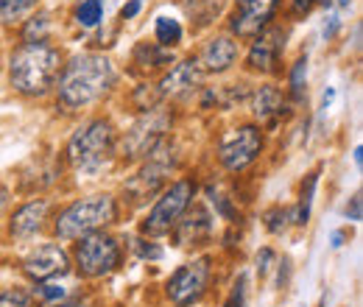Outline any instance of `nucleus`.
Masks as SVG:
<instances>
[{
	"label": "nucleus",
	"mask_w": 363,
	"mask_h": 307,
	"mask_svg": "<svg viewBox=\"0 0 363 307\" xmlns=\"http://www.w3.org/2000/svg\"><path fill=\"white\" fill-rule=\"evenodd\" d=\"M171 50L162 48V45H151V43H140L135 48V65H140L143 70H157L162 65H171Z\"/></svg>",
	"instance_id": "obj_19"
},
{
	"label": "nucleus",
	"mask_w": 363,
	"mask_h": 307,
	"mask_svg": "<svg viewBox=\"0 0 363 307\" xmlns=\"http://www.w3.org/2000/svg\"><path fill=\"white\" fill-rule=\"evenodd\" d=\"M252 109H255V118L260 121V123H277V118L282 115V109H285V98H282V92L274 87V84H266V87H260L255 92V101H252Z\"/></svg>",
	"instance_id": "obj_18"
},
{
	"label": "nucleus",
	"mask_w": 363,
	"mask_h": 307,
	"mask_svg": "<svg viewBox=\"0 0 363 307\" xmlns=\"http://www.w3.org/2000/svg\"><path fill=\"white\" fill-rule=\"evenodd\" d=\"M48 216V201H28L23 204L11 218V235L14 238H31L43 229V221Z\"/></svg>",
	"instance_id": "obj_17"
},
{
	"label": "nucleus",
	"mask_w": 363,
	"mask_h": 307,
	"mask_svg": "<svg viewBox=\"0 0 363 307\" xmlns=\"http://www.w3.org/2000/svg\"><path fill=\"white\" fill-rule=\"evenodd\" d=\"M238 59V40L232 34H221L207 40L204 48L199 50L196 62L201 67V73H227Z\"/></svg>",
	"instance_id": "obj_13"
},
{
	"label": "nucleus",
	"mask_w": 363,
	"mask_h": 307,
	"mask_svg": "<svg viewBox=\"0 0 363 307\" xmlns=\"http://www.w3.org/2000/svg\"><path fill=\"white\" fill-rule=\"evenodd\" d=\"M154 34H157V45H162V48H174V45L182 43V26L179 20H174V17H157V23H154Z\"/></svg>",
	"instance_id": "obj_20"
},
{
	"label": "nucleus",
	"mask_w": 363,
	"mask_h": 307,
	"mask_svg": "<svg viewBox=\"0 0 363 307\" xmlns=\"http://www.w3.org/2000/svg\"><path fill=\"white\" fill-rule=\"evenodd\" d=\"M6 204H9V187H6V184H0V216H3Z\"/></svg>",
	"instance_id": "obj_35"
},
{
	"label": "nucleus",
	"mask_w": 363,
	"mask_h": 307,
	"mask_svg": "<svg viewBox=\"0 0 363 307\" xmlns=\"http://www.w3.org/2000/svg\"><path fill=\"white\" fill-rule=\"evenodd\" d=\"M199 79H201V67H199V62L190 56V59H184L179 65H174L171 67V73L160 82V95L162 98H168V95H182V92H187V89H193L199 84Z\"/></svg>",
	"instance_id": "obj_15"
},
{
	"label": "nucleus",
	"mask_w": 363,
	"mask_h": 307,
	"mask_svg": "<svg viewBox=\"0 0 363 307\" xmlns=\"http://www.w3.org/2000/svg\"><path fill=\"white\" fill-rule=\"evenodd\" d=\"M260 154H263V132L255 123L232 129L218 145V160H221V165L227 168L229 174L246 171Z\"/></svg>",
	"instance_id": "obj_7"
},
{
	"label": "nucleus",
	"mask_w": 363,
	"mask_h": 307,
	"mask_svg": "<svg viewBox=\"0 0 363 307\" xmlns=\"http://www.w3.org/2000/svg\"><path fill=\"white\" fill-rule=\"evenodd\" d=\"M37 294H40V299H45V302H56V299H65V296H67V291H65L62 285L50 282V279L37 288Z\"/></svg>",
	"instance_id": "obj_28"
},
{
	"label": "nucleus",
	"mask_w": 363,
	"mask_h": 307,
	"mask_svg": "<svg viewBox=\"0 0 363 307\" xmlns=\"http://www.w3.org/2000/svg\"><path fill=\"white\" fill-rule=\"evenodd\" d=\"M115 218H118V204L112 196L104 193V196H87V199L67 204L59 213L53 229L62 240H73V238H84L90 232H98L101 226L112 223Z\"/></svg>",
	"instance_id": "obj_4"
},
{
	"label": "nucleus",
	"mask_w": 363,
	"mask_h": 307,
	"mask_svg": "<svg viewBox=\"0 0 363 307\" xmlns=\"http://www.w3.org/2000/svg\"><path fill=\"white\" fill-rule=\"evenodd\" d=\"M73 17H76V23H79L82 28H95V26L104 20V3H101V0H82V3L76 6Z\"/></svg>",
	"instance_id": "obj_21"
},
{
	"label": "nucleus",
	"mask_w": 363,
	"mask_h": 307,
	"mask_svg": "<svg viewBox=\"0 0 363 307\" xmlns=\"http://www.w3.org/2000/svg\"><path fill=\"white\" fill-rule=\"evenodd\" d=\"M193 196H196V182H193V179H179V182H174V184L157 199V204L151 207L148 218L143 221V232L151 235V238H154V235H168V232L177 226V221H182V216L190 210Z\"/></svg>",
	"instance_id": "obj_5"
},
{
	"label": "nucleus",
	"mask_w": 363,
	"mask_h": 307,
	"mask_svg": "<svg viewBox=\"0 0 363 307\" xmlns=\"http://www.w3.org/2000/svg\"><path fill=\"white\" fill-rule=\"evenodd\" d=\"M272 263H274V252L272 249H263V252L257 255V271H260V277H266V274H269Z\"/></svg>",
	"instance_id": "obj_32"
},
{
	"label": "nucleus",
	"mask_w": 363,
	"mask_h": 307,
	"mask_svg": "<svg viewBox=\"0 0 363 307\" xmlns=\"http://www.w3.org/2000/svg\"><path fill=\"white\" fill-rule=\"evenodd\" d=\"M168 160H160V157H151V162L140 171V174L126 184V193L140 201V199H148V196H154L157 190H160V184L165 182V174H168Z\"/></svg>",
	"instance_id": "obj_14"
},
{
	"label": "nucleus",
	"mask_w": 363,
	"mask_h": 307,
	"mask_svg": "<svg viewBox=\"0 0 363 307\" xmlns=\"http://www.w3.org/2000/svg\"><path fill=\"white\" fill-rule=\"evenodd\" d=\"M140 6H143V0H129V6H123L121 17H123V20H132L137 11H140Z\"/></svg>",
	"instance_id": "obj_33"
},
{
	"label": "nucleus",
	"mask_w": 363,
	"mask_h": 307,
	"mask_svg": "<svg viewBox=\"0 0 363 307\" xmlns=\"http://www.w3.org/2000/svg\"><path fill=\"white\" fill-rule=\"evenodd\" d=\"M0 307H31V294L20 288H9L0 294Z\"/></svg>",
	"instance_id": "obj_26"
},
{
	"label": "nucleus",
	"mask_w": 363,
	"mask_h": 307,
	"mask_svg": "<svg viewBox=\"0 0 363 307\" xmlns=\"http://www.w3.org/2000/svg\"><path fill=\"white\" fill-rule=\"evenodd\" d=\"M305 79H308V59H299L291 70V95L299 101L305 92Z\"/></svg>",
	"instance_id": "obj_25"
},
{
	"label": "nucleus",
	"mask_w": 363,
	"mask_h": 307,
	"mask_svg": "<svg viewBox=\"0 0 363 307\" xmlns=\"http://www.w3.org/2000/svg\"><path fill=\"white\" fill-rule=\"evenodd\" d=\"M338 3H341V6H350V3H352V0H338Z\"/></svg>",
	"instance_id": "obj_37"
},
{
	"label": "nucleus",
	"mask_w": 363,
	"mask_h": 307,
	"mask_svg": "<svg viewBox=\"0 0 363 307\" xmlns=\"http://www.w3.org/2000/svg\"><path fill=\"white\" fill-rule=\"evenodd\" d=\"M184 218V216H182ZM177 243L179 246H199V243H204V240H210V235H213V218H210V213L207 210H193V216H187L184 221H177Z\"/></svg>",
	"instance_id": "obj_16"
},
{
	"label": "nucleus",
	"mask_w": 363,
	"mask_h": 307,
	"mask_svg": "<svg viewBox=\"0 0 363 307\" xmlns=\"http://www.w3.org/2000/svg\"><path fill=\"white\" fill-rule=\"evenodd\" d=\"M62 50L50 43H23L11 53L9 79L20 95L40 98L62 76Z\"/></svg>",
	"instance_id": "obj_2"
},
{
	"label": "nucleus",
	"mask_w": 363,
	"mask_h": 307,
	"mask_svg": "<svg viewBox=\"0 0 363 307\" xmlns=\"http://www.w3.org/2000/svg\"><path fill=\"white\" fill-rule=\"evenodd\" d=\"M168 126H171V118H168V112H160V106L145 112L132 126V132L126 134V140H123L126 157H145V154H151L160 145V140L165 137Z\"/></svg>",
	"instance_id": "obj_10"
},
{
	"label": "nucleus",
	"mask_w": 363,
	"mask_h": 307,
	"mask_svg": "<svg viewBox=\"0 0 363 307\" xmlns=\"http://www.w3.org/2000/svg\"><path fill=\"white\" fill-rule=\"evenodd\" d=\"M137 255L145 260V257H151V260H160L162 257V249L157 246V243H151V240H140L137 243Z\"/></svg>",
	"instance_id": "obj_31"
},
{
	"label": "nucleus",
	"mask_w": 363,
	"mask_h": 307,
	"mask_svg": "<svg viewBox=\"0 0 363 307\" xmlns=\"http://www.w3.org/2000/svg\"><path fill=\"white\" fill-rule=\"evenodd\" d=\"M282 50H285V31L282 28H263L246 53V67L255 73H277Z\"/></svg>",
	"instance_id": "obj_11"
},
{
	"label": "nucleus",
	"mask_w": 363,
	"mask_h": 307,
	"mask_svg": "<svg viewBox=\"0 0 363 307\" xmlns=\"http://www.w3.org/2000/svg\"><path fill=\"white\" fill-rule=\"evenodd\" d=\"M76 265L90 279L112 274L121 265V246H118V240L112 235H104V232H90V235L79 238Z\"/></svg>",
	"instance_id": "obj_6"
},
{
	"label": "nucleus",
	"mask_w": 363,
	"mask_h": 307,
	"mask_svg": "<svg viewBox=\"0 0 363 307\" xmlns=\"http://www.w3.org/2000/svg\"><path fill=\"white\" fill-rule=\"evenodd\" d=\"M285 218H288V213L279 210V207H274V210L266 213V229L269 232H282L285 229Z\"/></svg>",
	"instance_id": "obj_29"
},
{
	"label": "nucleus",
	"mask_w": 363,
	"mask_h": 307,
	"mask_svg": "<svg viewBox=\"0 0 363 307\" xmlns=\"http://www.w3.org/2000/svg\"><path fill=\"white\" fill-rule=\"evenodd\" d=\"M318 184V174H311L308 182L302 184V193H299V207H296V223L305 226L308 218H311V204H313V193H316Z\"/></svg>",
	"instance_id": "obj_23"
},
{
	"label": "nucleus",
	"mask_w": 363,
	"mask_h": 307,
	"mask_svg": "<svg viewBox=\"0 0 363 307\" xmlns=\"http://www.w3.org/2000/svg\"><path fill=\"white\" fill-rule=\"evenodd\" d=\"M350 221H361V196H352V207H347Z\"/></svg>",
	"instance_id": "obj_34"
},
{
	"label": "nucleus",
	"mask_w": 363,
	"mask_h": 307,
	"mask_svg": "<svg viewBox=\"0 0 363 307\" xmlns=\"http://www.w3.org/2000/svg\"><path fill=\"white\" fill-rule=\"evenodd\" d=\"M361 162H363V148L358 145V148H355V165H361Z\"/></svg>",
	"instance_id": "obj_36"
},
{
	"label": "nucleus",
	"mask_w": 363,
	"mask_h": 307,
	"mask_svg": "<svg viewBox=\"0 0 363 307\" xmlns=\"http://www.w3.org/2000/svg\"><path fill=\"white\" fill-rule=\"evenodd\" d=\"M115 143H118L115 126L109 121L98 118L73 132L70 143H67V160L76 171H98L112 160Z\"/></svg>",
	"instance_id": "obj_3"
},
{
	"label": "nucleus",
	"mask_w": 363,
	"mask_h": 307,
	"mask_svg": "<svg viewBox=\"0 0 363 307\" xmlns=\"http://www.w3.org/2000/svg\"><path fill=\"white\" fill-rule=\"evenodd\" d=\"M279 0H235V9L229 14V31L235 40L257 37L277 14Z\"/></svg>",
	"instance_id": "obj_9"
},
{
	"label": "nucleus",
	"mask_w": 363,
	"mask_h": 307,
	"mask_svg": "<svg viewBox=\"0 0 363 307\" xmlns=\"http://www.w3.org/2000/svg\"><path fill=\"white\" fill-rule=\"evenodd\" d=\"M316 3L330 6V0H291V14H294V17H305V14H311V11H313V6H316Z\"/></svg>",
	"instance_id": "obj_30"
},
{
	"label": "nucleus",
	"mask_w": 363,
	"mask_h": 307,
	"mask_svg": "<svg viewBox=\"0 0 363 307\" xmlns=\"http://www.w3.org/2000/svg\"><path fill=\"white\" fill-rule=\"evenodd\" d=\"M224 307H246V277H238V282H235V288H232Z\"/></svg>",
	"instance_id": "obj_27"
},
{
	"label": "nucleus",
	"mask_w": 363,
	"mask_h": 307,
	"mask_svg": "<svg viewBox=\"0 0 363 307\" xmlns=\"http://www.w3.org/2000/svg\"><path fill=\"white\" fill-rule=\"evenodd\" d=\"M67 268H70V260H67L65 249L56 246V243H48V246L34 249V252L23 260V274H26L28 279H34V282L56 279V277H62Z\"/></svg>",
	"instance_id": "obj_12"
},
{
	"label": "nucleus",
	"mask_w": 363,
	"mask_h": 307,
	"mask_svg": "<svg viewBox=\"0 0 363 307\" xmlns=\"http://www.w3.org/2000/svg\"><path fill=\"white\" fill-rule=\"evenodd\" d=\"M207 285H210V260L207 257H199L193 263L179 265L171 274L165 291H168V299L177 307H190L204 296Z\"/></svg>",
	"instance_id": "obj_8"
},
{
	"label": "nucleus",
	"mask_w": 363,
	"mask_h": 307,
	"mask_svg": "<svg viewBox=\"0 0 363 307\" xmlns=\"http://www.w3.org/2000/svg\"><path fill=\"white\" fill-rule=\"evenodd\" d=\"M48 28H50L48 14L31 17L26 23V28H23V43H48Z\"/></svg>",
	"instance_id": "obj_24"
},
{
	"label": "nucleus",
	"mask_w": 363,
	"mask_h": 307,
	"mask_svg": "<svg viewBox=\"0 0 363 307\" xmlns=\"http://www.w3.org/2000/svg\"><path fill=\"white\" fill-rule=\"evenodd\" d=\"M115 84V67L101 53L76 56L59 76V104L65 109H84L104 98Z\"/></svg>",
	"instance_id": "obj_1"
},
{
	"label": "nucleus",
	"mask_w": 363,
	"mask_h": 307,
	"mask_svg": "<svg viewBox=\"0 0 363 307\" xmlns=\"http://www.w3.org/2000/svg\"><path fill=\"white\" fill-rule=\"evenodd\" d=\"M34 6H37V0H0V26L23 20Z\"/></svg>",
	"instance_id": "obj_22"
}]
</instances>
